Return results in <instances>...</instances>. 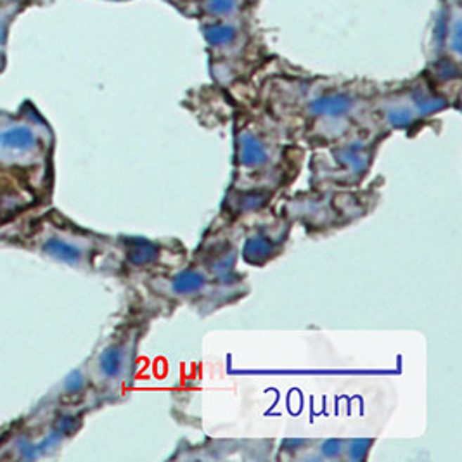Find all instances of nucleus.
Returning <instances> with one entry per match:
<instances>
[{
  "label": "nucleus",
  "instance_id": "obj_4",
  "mask_svg": "<svg viewBox=\"0 0 462 462\" xmlns=\"http://www.w3.org/2000/svg\"><path fill=\"white\" fill-rule=\"evenodd\" d=\"M113 2H125V0H113Z\"/></svg>",
  "mask_w": 462,
  "mask_h": 462
},
{
  "label": "nucleus",
  "instance_id": "obj_2",
  "mask_svg": "<svg viewBox=\"0 0 462 462\" xmlns=\"http://www.w3.org/2000/svg\"><path fill=\"white\" fill-rule=\"evenodd\" d=\"M430 45L437 70L457 71L462 47V0H438L430 28Z\"/></svg>",
  "mask_w": 462,
  "mask_h": 462
},
{
  "label": "nucleus",
  "instance_id": "obj_3",
  "mask_svg": "<svg viewBox=\"0 0 462 462\" xmlns=\"http://www.w3.org/2000/svg\"><path fill=\"white\" fill-rule=\"evenodd\" d=\"M170 4L184 16L199 20L255 13L260 0H170Z\"/></svg>",
  "mask_w": 462,
  "mask_h": 462
},
{
  "label": "nucleus",
  "instance_id": "obj_1",
  "mask_svg": "<svg viewBox=\"0 0 462 462\" xmlns=\"http://www.w3.org/2000/svg\"><path fill=\"white\" fill-rule=\"evenodd\" d=\"M199 32L205 37L212 58L220 65L248 63L264 51L262 30L255 13L234 16L199 18Z\"/></svg>",
  "mask_w": 462,
  "mask_h": 462
},
{
  "label": "nucleus",
  "instance_id": "obj_5",
  "mask_svg": "<svg viewBox=\"0 0 462 462\" xmlns=\"http://www.w3.org/2000/svg\"><path fill=\"white\" fill-rule=\"evenodd\" d=\"M167 2H170V0H167Z\"/></svg>",
  "mask_w": 462,
  "mask_h": 462
}]
</instances>
